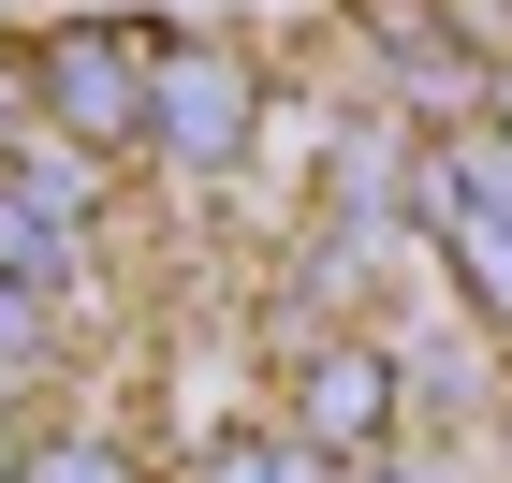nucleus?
<instances>
[{"label":"nucleus","mask_w":512,"mask_h":483,"mask_svg":"<svg viewBox=\"0 0 512 483\" xmlns=\"http://www.w3.org/2000/svg\"><path fill=\"white\" fill-rule=\"evenodd\" d=\"M147 74H161L147 30H59V44H44V103H59V132H74V147L147 132Z\"/></svg>","instance_id":"nucleus-1"},{"label":"nucleus","mask_w":512,"mask_h":483,"mask_svg":"<svg viewBox=\"0 0 512 483\" xmlns=\"http://www.w3.org/2000/svg\"><path fill=\"white\" fill-rule=\"evenodd\" d=\"M147 132H161V161H235L249 147V59L235 44H161Z\"/></svg>","instance_id":"nucleus-2"},{"label":"nucleus","mask_w":512,"mask_h":483,"mask_svg":"<svg viewBox=\"0 0 512 483\" xmlns=\"http://www.w3.org/2000/svg\"><path fill=\"white\" fill-rule=\"evenodd\" d=\"M381 410H395V366H381V352H322V366H308V454L381 440Z\"/></svg>","instance_id":"nucleus-3"},{"label":"nucleus","mask_w":512,"mask_h":483,"mask_svg":"<svg viewBox=\"0 0 512 483\" xmlns=\"http://www.w3.org/2000/svg\"><path fill=\"white\" fill-rule=\"evenodd\" d=\"M0 279H15V293H59V279H74V220L30 205L15 176H0Z\"/></svg>","instance_id":"nucleus-4"},{"label":"nucleus","mask_w":512,"mask_h":483,"mask_svg":"<svg viewBox=\"0 0 512 483\" xmlns=\"http://www.w3.org/2000/svg\"><path fill=\"white\" fill-rule=\"evenodd\" d=\"M205 483H322V454H308V440H235Z\"/></svg>","instance_id":"nucleus-5"},{"label":"nucleus","mask_w":512,"mask_h":483,"mask_svg":"<svg viewBox=\"0 0 512 483\" xmlns=\"http://www.w3.org/2000/svg\"><path fill=\"white\" fill-rule=\"evenodd\" d=\"M30 352H44V293H15V279H0V381H15Z\"/></svg>","instance_id":"nucleus-6"},{"label":"nucleus","mask_w":512,"mask_h":483,"mask_svg":"<svg viewBox=\"0 0 512 483\" xmlns=\"http://www.w3.org/2000/svg\"><path fill=\"white\" fill-rule=\"evenodd\" d=\"M30 483H132L118 454H88V440H59V454H30Z\"/></svg>","instance_id":"nucleus-7"},{"label":"nucleus","mask_w":512,"mask_h":483,"mask_svg":"<svg viewBox=\"0 0 512 483\" xmlns=\"http://www.w3.org/2000/svg\"><path fill=\"white\" fill-rule=\"evenodd\" d=\"M0 483H30V454H15V440H0Z\"/></svg>","instance_id":"nucleus-8"}]
</instances>
